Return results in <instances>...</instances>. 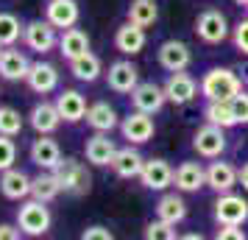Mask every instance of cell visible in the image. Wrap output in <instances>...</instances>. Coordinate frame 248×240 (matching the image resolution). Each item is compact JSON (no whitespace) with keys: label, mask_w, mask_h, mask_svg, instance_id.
Masks as SVG:
<instances>
[{"label":"cell","mask_w":248,"mask_h":240,"mask_svg":"<svg viewBox=\"0 0 248 240\" xmlns=\"http://www.w3.org/2000/svg\"><path fill=\"white\" fill-rule=\"evenodd\" d=\"M106 84H109V90L112 92H120V95H131L137 84H140V70L131 64V62H114L109 64V73H106Z\"/></svg>","instance_id":"obj_12"},{"label":"cell","mask_w":248,"mask_h":240,"mask_svg":"<svg viewBox=\"0 0 248 240\" xmlns=\"http://www.w3.org/2000/svg\"><path fill=\"white\" fill-rule=\"evenodd\" d=\"M148 36H145V28L137 23H123L117 28V34H114V48L123 53V56H137L142 48H145Z\"/></svg>","instance_id":"obj_16"},{"label":"cell","mask_w":248,"mask_h":240,"mask_svg":"<svg viewBox=\"0 0 248 240\" xmlns=\"http://www.w3.org/2000/svg\"><path fill=\"white\" fill-rule=\"evenodd\" d=\"M226 128L215 126V123H206V126H201L195 134H192V148L198 151L201 157H206V160H217L220 154L226 151Z\"/></svg>","instance_id":"obj_7"},{"label":"cell","mask_w":248,"mask_h":240,"mask_svg":"<svg viewBox=\"0 0 248 240\" xmlns=\"http://www.w3.org/2000/svg\"><path fill=\"white\" fill-rule=\"evenodd\" d=\"M31 70V62L23 50H17L14 45H9L3 53H0V79L6 81H25Z\"/></svg>","instance_id":"obj_19"},{"label":"cell","mask_w":248,"mask_h":240,"mask_svg":"<svg viewBox=\"0 0 248 240\" xmlns=\"http://www.w3.org/2000/svg\"><path fill=\"white\" fill-rule=\"evenodd\" d=\"M240 90H243V81L229 67H212L201 79V95L206 101H232Z\"/></svg>","instance_id":"obj_1"},{"label":"cell","mask_w":248,"mask_h":240,"mask_svg":"<svg viewBox=\"0 0 248 240\" xmlns=\"http://www.w3.org/2000/svg\"><path fill=\"white\" fill-rule=\"evenodd\" d=\"M232 39H234V48H237V50L248 56V20H240V23L234 25Z\"/></svg>","instance_id":"obj_38"},{"label":"cell","mask_w":248,"mask_h":240,"mask_svg":"<svg viewBox=\"0 0 248 240\" xmlns=\"http://www.w3.org/2000/svg\"><path fill=\"white\" fill-rule=\"evenodd\" d=\"M20 226H12V224H0V240H17L20 238Z\"/></svg>","instance_id":"obj_41"},{"label":"cell","mask_w":248,"mask_h":240,"mask_svg":"<svg viewBox=\"0 0 248 240\" xmlns=\"http://www.w3.org/2000/svg\"><path fill=\"white\" fill-rule=\"evenodd\" d=\"M17 162V145H14V137L9 134H0V173L14 168Z\"/></svg>","instance_id":"obj_36"},{"label":"cell","mask_w":248,"mask_h":240,"mask_svg":"<svg viewBox=\"0 0 248 240\" xmlns=\"http://www.w3.org/2000/svg\"><path fill=\"white\" fill-rule=\"evenodd\" d=\"M173 184L181 193H198L206 184V171L198 162H181L179 168H176V173H173Z\"/></svg>","instance_id":"obj_23"},{"label":"cell","mask_w":248,"mask_h":240,"mask_svg":"<svg viewBox=\"0 0 248 240\" xmlns=\"http://www.w3.org/2000/svg\"><path fill=\"white\" fill-rule=\"evenodd\" d=\"M23 42H25L28 50H34V53H39V56H45V53H50L53 48H59L56 25H50L47 20H31V23H25Z\"/></svg>","instance_id":"obj_4"},{"label":"cell","mask_w":248,"mask_h":240,"mask_svg":"<svg viewBox=\"0 0 248 240\" xmlns=\"http://www.w3.org/2000/svg\"><path fill=\"white\" fill-rule=\"evenodd\" d=\"M237 6H248V0H234Z\"/></svg>","instance_id":"obj_43"},{"label":"cell","mask_w":248,"mask_h":240,"mask_svg":"<svg viewBox=\"0 0 248 240\" xmlns=\"http://www.w3.org/2000/svg\"><path fill=\"white\" fill-rule=\"evenodd\" d=\"M31 162H34L39 171H56L59 162L64 160L62 157V148H59V143L50 134H39V137L31 143Z\"/></svg>","instance_id":"obj_10"},{"label":"cell","mask_w":248,"mask_h":240,"mask_svg":"<svg viewBox=\"0 0 248 240\" xmlns=\"http://www.w3.org/2000/svg\"><path fill=\"white\" fill-rule=\"evenodd\" d=\"M195 34L201 42L206 45H217V42H223L226 36H229V20H226L223 12H217V9H206V12L198 14V20H195Z\"/></svg>","instance_id":"obj_5"},{"label":"cell","mask_w":248,"mask_h":240,"mask_svg":"<svg viewBox=\"0 0 248 240\" xmlns=\"http://www.w3.org/2000/svg\"><path fill=\"white\" fill-rule=\"evenodd\" d=\"M78 3L76 0H47L45 3V20L56 28H73L78 23Z\"/></svg>","instance_id":"obj_21"},{"label":"cell","mask_w":248,"mask_h":240,"mask_svg":"<svg viewBox=\"0 0 248 240\" xmlns=\"http://www.w3.org/2000/svg\"><path fill=\"white\" fill-rule=\"evenodd\" d=\"M165 101H168L165 87H159L154 81H142V84H137L134 90H131V106L140 109V112L156 114L165 106Z\"/></svg>","instance_id":"obj_11"},{"label":"cell","mask_w":248,"mask_h":240,"mask_svg":"<svg viewBox=\"0 0 248 240\" xmlns=\"http://www.w3.org/2000/svg\"><path fill=\"white\" fill-rule=\"evenodd\" d=\"M28 87L36 92V95H47V92H53L59 87V70L50 64V62H34L31 70H28Z\"/></svg>","instance_id":"obj_22"},{"label":"cell","mask_w":248,"mask_h":240,"mask_svg":"<svg viewBox=\"0 0 248 240\" xmlns=\"http://www.w3.org/2000/svg\"><path fill=\"white\" fill-rule=\"evenodd\" d=\"M101 73H103L101 59L95 56L92 50H87V53H81V56H76V59H70V76H73V79L92 84V81H98Z\"/></svg>","instance_id":"obj_26"},{"label":"cell","mask_w":248,"mask_h":240,"mask_svg":"<svg viewBox=\"0 0 248 240\" xmlns=\"http://www.w3.org/2000/svg\"><path fill=\"white\" fill-rule=\"evenodd\" d=\"M56 176H59V184H62V193H70V195H84L92 184L87 165L78 160H70V157L59 162Z\"/></svg>","instance_id":"obj_3"},{"label":"cell","mask_w":248,"mask_h":240,"mask_svg":"<svg viewBox=\"0 0 248 240\" xmlns=\"http://www.w3.org/2000/svg\"><path fill=\"white\" fill-rule=\"evenodd\" d=\"M203 117H206V123H215V126H220V128L237 126L234 112H232V103L229 101H209L206 109H203Z\"/></svg>","instance_id":"obj_32"},{"label":"cell","mask_w":248,"mask_h":240,"mask_svg":"<svg viewBox=\"0 0 248 240\" xmlns=\"http://www.w3.org/2000/svg\"><path fill=\"white\" fill-rule=\"evenodd\" d=\"M114 235L106 226H87L81 232V240H112Z\"/></svg>","instance_id":"obj_40"},{"label":"cell","mask_w":248,"mask_h":240,"mask_svg":"<svg viewBox=\"0 0 248 240\" xmlns=\"http://www.w3.org/2000/svg\"><path fill=\"white\" fill-rule=\"evenodd\" d=\"M50 224H53V215H50L47 204L39 201V198L23 201L20 209H17V226L23 229V235H28V238L45 235L47 229H50Z\"/></svg>","instance_id":"obj_2"},{"label":"cell","mask_w":248,"mask_h":240,"mask_svg":"<svg viewBox=\"0 0 248 240\" xmlns=\"http://www.w3.org/2000/svg\"><path fill=\"white\" fill-rule=\"evenodd\" d=\"M84 154H87V162H90V165L106 168V165H112L114 154H117V145H114V140H109V131H95V134L87 140Z\"/></svg>","instance_id":"obj_13"},{"label":"cell","mask_w":248,"mask_h":240,"mask_svg":"<svg viewBox=\"0 0 248 240\" xmlns=\"http://www.w3.org/2000/svg\"><path fill=\"white\" fill-rule=\"evenodd\" d=\"M201 90V84L192 79L190 73H184V70H176V73H170L168 84H165V95H168L170 103H176V106H184V103H190L195 95Z\"/></svg>","instance_id":"obj_8"},{"label":"cell","mask_w":248,"mask_h":240,"mask_svg":"<svg viewBox=\"0 0 248 240\" xmlns=\"http://www.w3.org/2000/svg\"><path fill=\"white\" fill-rule=\"evenodd\" d=\"M192 62V53L187 42L181 39H168L159 45V64L168 70V73H176V70H187Z\"/></svg>","instance_id":"obj_14"},{"label":"cell","mask_w":248,"mask_h":240,"mask_svg":"<svg viewBox=\"0 0 248 240\" xmlns=\"http://www.w3.org/2000/svg\"><path fill=\"white\" fill-rule=\"evenodd\" d=\"M246 9H248V6H246Z\"/></svg>","instance_id":"obj_45"},{"label":"cell","mask_w":248,"mask_h":240,"mask_svg":"<svg viewBox=\"0 0 248 240\" xmlns=\"http://www.w3.org/2000/svg\"><path fill=\"white\" fill-rule=\"evenodd\" d=\"M0 193L9 201H23L31 195V176L20 168H9L0 173Z\"/></svg>","instance_id":"obj_17"},{"label":"cell","mask_w":248,"mask_h":240,"mask_svg":"<svg viewBox=\"0 0 248 240\" xmlns=\"http://www.w3.org/2000/svg\"><path fill=\"white\" fill-rule=\"evenodd\" d=\"M173 168H170L168 160H145L142 165V173H140V182L148 190H168L173 184Z\"/></svg>","instance_id":"obj_15"},{"label":"cell","mask_w":248,"mask_h":240,"mask_svg":"<svg viewBox=\"0 0 248 240\" xmlns=\"http://www.w3.org/2000/svg\"><path fill=\"white\" fill-rule=\"evenodd\" d=\"M128 20L142 28H151V25L159 20V6L156 0H131L128 6Z\"/></svg>","instance_id":"obj_31"},{"label":"cell","mask_w":248,"mask_h":240,"mask_svg":"<svg viewBox=\"0 0 248 240\" xmlns=\"http://www.w3.org/2000/svg\"><path fill=\"white\" fill-rule=\"evenodd\" d=\"M217 240H246V232L240 229V224H220Z\"/></svg>","instance_id":"obj_39"},{"label":"cell","mask_w":248,"mask_h":240,"mask_svg":"<svg viewBox=\"0 0 248 240\" xmlns=\"http://www.w3.org/2000/svg\"><path fill=\"white\" fill-rule=\"evenodd\" d=\"M53 103H56V109L64 123H78V120L87 117V98L78 90H62Z\"/></svg>","instance_id":"obj_20"},{"label":"cell","mask_w":248,"mask_h":240,"mask_svg":"<svg viewBox=\"0 0 248 240\" xmlns=\"http://www.w3.org/2000/svg\"><path fill=\"white\" fill-rule=\"evenodd\" d=\"M229 103H232V112H234V120H237V123H248V92L240 90Z\"/></svg>","instance_id":"obj_37"},{"label":"cell","mask_w":248,"mask_h":240,"mask_svg":"<svg viewBox=\"0 0 248 240\" xmlns=\"http://www.w3.org/2000/svg\"><path fill=\"white\" fill-rule=\"evenodd\" d=\"M20 131H23V114L14 106H0V134L17 137Z\"/></svg>","instance_id":"obj_34"},{"label":"cell","mask_w":248,"mask_h":240,"mask_svg":"<svg viewBox=\"0 0 248 240\" xmlns=\"http://www.w3.org/2000/svg\"><path fill=\"white\" fill-rule=\"evenodd\" d=\"M237 184V168L229 162H212L206 168V187H212L215 193H229Z\"/></svg>","instance_id":"obj_25"},{"label":"cell","mask_w":248,"mask_h":240,"mask_svg":"<svg viewBox=\"0 0 248 240\" xmlns=\"http://www.w3.org/2000/svg\"><path fill=\"white\" fill-rule=\"evenodd\" d=\"M87 123H90L95 131H112L117 126V112H114V106H109L106 101H98L87 106V117H84Z\"/></svg>","instance_id":"obj_29"},{"label":"cell","mask_w":248,"mask_h":240,"mask_svg":"<svg viewBox=\"0 0 248 240\" xmlns=\"http://www.w3.org/2000/svg\"><path fill=\"white\" fill-rule=\"evenodd\" d=\"M0 53H3V45H0Z\"/></svg>","instance_id":"obj_44"},{"label":"cell","mask_w":248,"mask_h":240,"mask_svg":"<svg viewBox=\"0 0 248 240\" xmlns=\"http://www.w3.org/2000/svg\"><path fill=\"white\" fill-rule=\"evenodd\" d=\"M142 165H145V160H142V154L137 148H117V154H114L112 160V168L120 179H140V173H142Z\"/></svg>","instance_id":"obj_24"},{"label":"cell","mask_w":248,"mask_h":240,"mask_svg":"<svg viewBox=\"0 0 248 240\" xmlns=\"http://www.w3.org/2000/svg\"><path fill=\"white\" fill-rule=\"evenodd\" d=\"M90 50V36L84 34L81 28H64V34L59 36V53L67 59H76V56H81V53H87Z\"/></svg>","instance_id":"obj_27"},{"label":"cell","mask_w":248,"mask_h":240,"mask_svg":"<svg viewBox=\"0 0 248 240\" xmlns=\"http://www.w3.org/2000/svg\"><path fill=\"white\" fill-rule=\"evenodd\" d=\"M145 238L148 240H173V238H179L176 235V226L173 224H168V221H151L145 226Z\"/></svg>","instance_id":"obj_35"},{"label":"cell","mask_w":248,"mask_h":240,"mask_svg":"<svg viewBox=\"0 0 248 240\" xmlns=\"http://www.w3.org/2000/svg\"><path fill=\"white\" fill-rule=\"evenodd\" d=\"M237 184H243V190H248V162L237 171Z\"/></svg>","instance_id":"obj_42"},{"label":"cell","mask_w":248,"mask_h":240,"mask_svg":"<svg viewBox=\"0 0 248 240\" xmlns=\"http://www.w3.org/2000/svg\"><path fill=\"white\" fill-rule=\"evenodd\" d=\"M120 131H123V137L128 140L131 145H142V143H148V140L154 137L156 126H154V117H151L148 112H140V109H134L128 117H123Z\"/></svg>","instance_id":"obj_9"},{"label":"cell","mask_w":248,"mask_h":240,"mask_svg":"<svg viewBox=\"0 0 248 240\" xmlns=\"http://www.w3.org/2000/svg\"><path fill=\"white\" fill-rule=\"evenodd\" d=\"M59 193H62V184H59L56 171H42L39 176L31 179V198H39V201L50 204L53 198H59Z\"/></svg>","instance_id":"obj_28"},{"label":"cell","mask_w":248,"mask_h":240,"mask_svg":"<svg viewBox=\"0 0 248 240\" xmlns=\"http://www.w3.org/2000/svg\"><path fill=\"white\" fill-rule=\"evenodd\" d=\"M156 215L162 218V221L173 224V226H179L181 221L187 218V204H184V198H181V195L168 193V195H162V198H159Z\"/></svg>","instance_id":"obj_30"},{"label":"cell","mask_w":248,"mask_h":240,"mask_svg":"<svg viewBox=\"0 0 248 240\" xmlns=\"http://www.w3.org/2000/svg\"><path fill=\"white\" fill-rule=\"evenodd\" d=\"M25 25L20 23V17L12 12H0V45H14L17 39H23Z\"/></svg>","instance_id":"obj_33"},{"label":"cell","mask_w":248,"mask_h":240,"mask_svg":"<svg viewBox=\"0 0 248 240\" xmlns=\"http://www.w3.org/2000/svg\"><path fill=\"white\" fill-rule=\"evenodd\" d=\"M28 123H31V128L36 134H53L62 126V114H59L56 103L39 101V103H34V109L28 114Z\"/></svg>","instance_id":"obj_18"},{"label":"cell","mask_w":248,"mask_h":240,"mask_svg":"<svg viewBox=\"0 0 248 240\" xmlns=\"http://www.w3.org/2000/svg\"><path fill=\"white\" fill-rule=\"evenodd\" d=\"M215 221L217 224H246L248 221V201L237 193H220L215 201Z\"/></svg>","instance_id":"obj_6"}]
</instances>
